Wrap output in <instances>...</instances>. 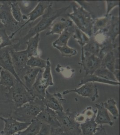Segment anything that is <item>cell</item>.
<instances>
[{
	"label": "cell",
	"instance_id": "1",
	"mask_svg": "<svg viewBox=\"0 0 120 135\" xmlns=\"http://www.w3.org/2000/svg\"><path fill=\"white\" fill-rule=\"evenodd\" d=\"M52 4L53 2L48 8L47 12L44 13L42 16L40 21L35 26L31 28L26 35L18 39V43L13 45V48L15 51H17V49L22 45L26 43L29 39L34 37L37 34H40V32L48 28L52 25L54 20L63 15L71 6L69 5L59 9H54L53 8Z\"/></svg>",
	"mask_w": 120,
	"mask_h": 135
},
{
	"label": "cell",
	"instance_id": "2",
	"mask_svg": "<svg viewBox=\"0 0 120 135\" xmlns=\"http://www.w3.org/2000/svg\"><path fill=\"white\" fill-rule=\"evenodd\" d=\"M45 107L42 100L35 98L20 107L16 108L11 117L19 121L30 123Z\"/></svg>",
	"mask_w": 120,
	"mask_h": 135
},
{
	"label": "cell",
	"instance_id": "3",
	"mask_svg": "<svg viewBox=\"0 0 120 135\" xmlns=\"http://www.w3.org/2000/svg\"><path fill=\"white\" fill-rule=\"evenodd\" d=\"M73 12L67 14L79 29L85 33L88 37L93 35V27L94 20L90 13L86 11L83 6H73Z\"/></svg>",
	"mask_w": 120,
	"mask_h": 135
},
{
	"label": "cell",
	"instance_id": "4",
	"mask_svg": "<svg viewBox=\"0 0 120 135\" xmlns=\"http://www.w3.org/2000/svg\"><path fill=\"white\" fill-rule=\"evenodd\" d=\"M9 91L12 100L16 106V108L20 107L35 99L30 91L26 89L23 85L18 81H16L15 86Z\"/></svg>",
	"mask_w": 120,
	"mask_h": 135
},
{
	"label": "cell",
	"instance_id": "5",
	"mask_svg": "<svg viewBox=\"0 0 120 135\" xmlns=\"http://www.w3.org/2000/svg\"><path fill=\"white\" fill-rule=\"evenodd\" d=\"M81 59L80 63H79L81 66L79 72L81 73L82 68L85 71V75L94 74L101 66L102 59L88 52L82 51Z\"/></svg>",
	"mask_w": 120,
	"mask_h": 135
},
{
	"label": "cell",
	"instance_id": "6",
	"mask_svg": "<svg viewBox=\"0 0 120 135\" xmlns=\"http://www.w3.org/2000/svg\"><path fill=\"white\" fill-rule=\"evenodd\" d=\"M71 93H75L81 97L89 98L92 102L96 101L99 97L97 86L95 83L90 82L81 85L80 87L78 88L63 91L62 95H65Z\"/></svg>",
	"mask_w": 120,
	"mask_h": 135
},
{
	"label": "cell",
	"instance_id": "7",
	"mask_svg": "<svg viewBox=\"0 0 120 135\" xmlns=\"http://www.w3.org/2000/svg\"><path fill=\"white\" fill-rule=\"evenodd\" d=\"M0 119L5 123L4 128L2 131L3 135H14L25 130L30 124V123L19 121L11 117H0Z\"/></svg>",
	"mask_w": 120,
	"mask_h": 135
},
{
	"label": "cell",
	"instance_id": "8",
	"mask_svg": "<svg viewBox=\"0 0 120 135\" xmlns=\"http://www.w3.org/2000/svg\"><path fill=\"white\" fill-rule=\"evenodd\" d=\"M52 3V2L50 1H40L39 2L38 4L35 6V8H34L30 12L26 15L28 18H29L27 21L23 25H22L17 30V31L12 33L9 36L10 39H12L15 34L20 31L21 29H22L25 26H26L28 23L30 22H33L38 18L40 16H42L44 14L45 11L48 9Z\"/></svg>",
	"mask_w": 120,
	"mask_h": 135
},
{
	"label": "cell",
	"instance_id": "9",
	"mask_svg": "<svg viewBox=\"0 0 120 135\" xmlns=\"http://www.w3.org/2000/svg\"><path fill=\"white\" fill-rule=\"evenodd\" d=\"M62 95L60 92L51 94L46 91L45 95L43 100L46 107L55 112H62L64 111L62 102L65 100Z\"/></svg>",
	"mask_w": 120,
	"mask_h": 135
},
{
	"label": "cell",
	"instance_id": "10",
	"mask_svg": "<svg viewBox=\"0 0 120 135\" xmlns=\"http://www.w3.org/2000/svg\"><path fill=\"white\" fill-rule=\"evenodd\" d=\"M10 53L14 69L19 77L23 70L27 66V63L29 58L28 53L25 50L15 51L13 47L11 50Z\"/></svg>",
	"mask_w": 120,
	"mask_h": 135
},
{
	"label": "cell",
	"instance_id": "11",
	"mask_svg": "<svg viewBox=\"0 0 120 135\" xmlns=\"http://www.w3.org/2000/svg\"><path fill=\"white\" fill-rule=\"evenodd\" d=\"M12 48V46H8L0 49V66L2 69L11 73L18 81L23 85L14 69L10 53Z\"/></svg>",
	"mask_w": 120,
	"mask_h": 135
},
{
	"label": "cell",
	"instance_id": "12",
	"mask_svg": "<svg viewBox=\"0 0 120 135\" xmlns=\"http://www.w3.org/2000/svg\"><path fill=\"white\" fill-rule=\"evenodd\" d=\"M56 113L61 128L67 135L69 132L74 130L76 128L78 123L75 121V116L70 111L67 110L66 112L63 111Z\"/></svg>",
	"mask_w": 120,
	"mask_h": 135
},
{
	"label": "cell",
	"instance_id": "13",
	"mask_svg": "<svg viewBox=\"0 0 120 135\" xmlns=\"http://www.w3.org/2000/svg\"><path fill=\"white\" fill-rule=\"evenodd\" d=\"M36 119L42 123L49 125L53 128H61L56 112L46 107L40 112Z\"/></svg>",
	"mask_w": 120,
	"mask_h": 135
},
{
	"label": "cell",
	"instance_id": "14",
	"mask_svg": "<svg viewBox=\"0 0 120 135\" xmlns=\"http://www.w3.org/2000/svg\"><path fill=\"white\" fill-rule=\"evenodd\" d=\"M41 69H42L27 66L19 76V78L22 81L23 84L28 91L31 89Z\"/></svg>",
	"mask_w": 120,
	"mask_h": 135
},
{
	"label": "cell",
	"instance_id": "15",
	"mask_svg": "<svg viewBox=\"0 0 120 135\" xmlns=\"http://www.w3.org/2000/svg\"><path fill=\"white\" fill-rule=\"evenodd\" d=\"M44 69H41L37 76L36 80L30 90V92L35 98L43 100L45 95L46 91L49 86L42 78Z\"/></svg>",
	"mask_w": 120,
	"mask_h": 135
},
{
	"label": "cell",
	"instance_id": "16",
	"mask_svg": "<svg viewBox=\"0 0 120 135\" xmlns=\"http://www.w3.org/2000/svg\"><path fill=\"white\" fill-rule=\"evenodd\" d=\"M96 109V113L95 121L98 125H108L110 126L113 125L109 114L107 110L103 106V102L95 104Z\"/></svg>",
	"mask_w": 120,
	"mask_h": 135
},
{
	"label": "cell",
	"instance_id": "17",
	"mask_svg": "<svg viewBox=\"0 0 120 135\" xmlns=\"http://www.w3.org/2000/svg\"><path fill=\"white\" fill-rule=\"evenodd\" d=\"M106 33L113 43L120 35V16H112L109 24L106 29Z\"/></svg>",
	"mask_w": 120,
	"mask_h": 135
},
{
	"label": "cell",
	"instance_id": "18",
	"mask_svg": "<svg viewBox=\"0 0 120 135\" xmlns=\"http://www.w3.org/2000/svg\"><path fill=\"white\" fill-rule=\"evenodd\" d=\"M73 25V22L71 20L61 18L58 21L56 22L52 25L50 31L46 33V35L49 36L54 34L60 35L63 31Z\"/></svg>",
	"mask_w": 120,
	"mask_h": 135
},
{
	"label": "cell",
	"instance_id": "19",
	"mask_svg": "<svg viewBox=\"0 0 120 135\" xmlns=\"http://www.w3.org/2000/svg\"><path fill=\"white\" fill-rule=\"evenodd\" d=\"M95 117L96 116L79 124L82 135H94L97 132L99 128L95 121Z\"/></svg>",
	"mask_w": 120,
	"mask_h": 135
},
{
	"label": "cell",
	"instance_id": "20",
	"mask_svg": "<svg viewBox=\"0 0 120 135\" xmlns=\"http://www.w3.org/2000/svg\"><path fill=\"white\" fill-rule=\"evenodd\" d=\"M40 40V34L38 33L29 39L26 42L25 44L27 45V48L25 51L28 53L29 58L31 56H39L38 48Z\"/></svg>",
	"mask_w": 120,
	"mask_h": 135
},
{
	"label": "cell",
	"instance_id": "21",
	"mask_svg": "<svg viewBox=\"0 0 120 135\" xmlns=\"http://www.w3.org/2000/svg\"><path fill=\"white\" fill-rule=\"evenodd\" d=\"M17 79L12 74L6 70H2L1 73L0 86L5 87L8 90L15 86Z\"/></svg>",
	"mask_w": 120,
	"mask_h": 135
},
{
	"label": "cell",
	"instance_id": "22",
	"mask_svg": "<svg viewBox=\"0 0 120 135\" xmlns=\"http://www.w3.org/2000/svg\"><path fill=\"white\" fill-rule=\"evenodd\" d=\"M103 83L105 84L109 85L112 86H120V83L117 81H111L109 80H105L103 78H100L97 76L93 74L85 75L82 79L81 80L80 83L79 84V86H81L82 85L87 83Z\"/></svg>",
	"mask_w": 120,
	"mask_h": 135
},
{
	"label": "cell",
	"instance_id": "23",
	"mask_svg": "<svg viewBox=\"0 0 120 135\" xmlns=\"http://www.w3.org/2000/svg\"><path fill=\"white\" fill-rule=\"evenodd\" d=\"M112 16V14H109L105 15L104 17L95 19L93 27V34L106 29L109 24Z\"/></svg>",
	"mask_w": 120,
	"mask_h": 135
},
{
	"label": "cell",
	"instance_id": "24",
	"mask_svg": "<svg viewBox=\"0 0 120 135\" xmlns=\"http://www.w3.org/2000/svg\"><path fill=\"white\" fill-rule=\"evenodd\" d=\"M9 4L10 6L12 16L16 21L19 23H24L25 20H28V18L27 16L23 15L22 14L18 2L12 1L9 2Z\"/></svg>",
	"mask_w": 120,
	"mask_h": 135
},
{
	"label": "cell",
	"instance_id": "25",
	"mask_svg": "<svg viewBox=\"0 0 120 135\" xmlns=\"http://www.w3.org/2000/svg\"><path fill=\"white\" fill-rule=\"evenodd\" d=\"M42 123L36 118L32 120L30 124L26 129L14 135H36L39 132Z\"/></svg>",
	"mask_w": 120,
	"mask_h": 135
},
{
	"label": "cell",
	"instance_id": "26",
	"mask_svg": "<svg viewBox=\"0 0 120 135\" xmlns=\"http://www.w3.org/2000/svg\"><path fill=\"white\" fill-rule=\"evenodd\" d=\"M102 46L99 44L95 40L94 37L92 36L90 37L89 42L84 46L82 51L88 52L90 54L96 55L98 57L99 53Z\"/></svg>",
	"mask_w": 120,
	"mask_h": 135
},
{
	"label": "cell",
	"instance_id": "27",
	"mask_svg": "<svg viewBox=\"0 0 120 135\" xmlns=\"http://www.w3.org/2000/svg\"><path fill=\"white\" fill-rule=\"evenodd\" d=\"M116 58L113 50L108 52L102 59L101 66L106 68L107 69L113 73L115 70V63Z\"/></svg>",
	"mask_w": 120,
	"mask_h": 135
},
{
	"label": "cell",
	"instance_id": "28",
	"mask_svg": "<svg viewBox=\"0 0 120 135\" xmlns=\"http://www.w3.org/2000/svg\"><path fill=\"white\" fill-rule=\"evenodd\" d=\"M73 38L78 42L79 45L82 49L84 46L89 42L90 37L82 31L79 29L77 27H75L74 29V34L73 35Z\"/></svg>",
	"mask_w": 120,
	"mask_h": 135
},
{
	"label": "cell",
	"instance_id": "29",
	"mask_svg": "<svg viewBox=\"0 0 120 135\" xmlns=\"http://www.w3.org/2000/svg\"><path fill=\"white\" fill-rule=\"evenodd\" d=\"M103 106L108 112L113 117L114 119H117L119 117V112L117 108V104L113 99H109L103 103Z\"/></svg>",
	"mask_w": 120,
	"mask_h": 135
},
{
	"label": "cell",
	"instance_id": "30",
	"mask_svg": "<svg viewBox=\"0 0 120 135\" xmlns=\"http://www.w3.org/2000/svg\"><path fill=\"white\" fill-rule=\"evenodd\" d=\"M94 74L105 80H109L111 81H117L114 77L113 73L111 72L109 70L107 69L106 68L103 66H100L98 69L95 71Z\"/></svg>",
	"mask_w": 120,
	"mask_h": 135
},
{
	"label": "cell",
	"instance_id": "31",
	"mask_svg": "<svg viewBox=\"0 0 120 135\" xmlns=\"http://www.w3.org/2000/svg\"><path fill=\"white\" fill-rule=\"evenodd\" d=\"M47 65V60L41 58L39 56H31L28 60L27 65L32 68H38L44 69Z\"/></svg>",
	"mask_w": 120,
	"mask_h": 135
},
{
	"label": "cell",
	"instance_id": "32",
	"mask_svg": "<svg viewBox=\"0 0 120 135\" xmlns=\"http://www.w3.org/2000/svg\"><path fill=\"white\" fill-rule=\"evenodd\" d=\"M72 33L68 31V28L65 30L60 35L58 38L55 40L53 43V46H67L69 40L71 36Z\"/></svg>",
	"mask_w": 120,
	"mask_h": 135
},
{
	"label": "cell",
	"instance_id": "33",
	"mask_svg": "<svg viewBox=\"0 0 120 135\" xmlns=\"http://www.w3.org/2000/svg\"><path fill=\"white\" fill-rule=\"evenodd\" d=\"M42 78L49 86L54 85L51 73V63L49 58L47 59V65L43 72Z\"/></svg>",
	"mask_w": 120,
	"mask_h": 135
},
{
	"label": "cell",
	"instance_id": "34",
	"mask_svg": "<svg viewBox=\"0 0 120 135\" xmlns=\"http://www.w3.org/2000/svg\"><path fill=\"white\" fill-rule=\"evenodd\" d=\"M9 36L4 28H0V49L8 46H12Z\"/></svg>",
	"mask_w": 120,
	"mask_h": 135
},
{
	"label": "cell",
	"instance_id": "35",
	"mask_svg": "<svg viewBox=\"0 0 120 135\" xmlns=\"http://www.w3.org/2000/svg\"><path fill=\"white\" fill-rule=\"evenodd\" d=\"M54 47L60 51L61 55L63 57H71L77 54V51L76 50L69 47L68 45L61 47L54 46Z\"/></svg>",
	"mask_w": 120,
	"mask_h": 135
},
{
	"label": "cell",
	"instance_id": "36",
	"mask_svg": "<svg viewBox=\"0 0 120 135\" xmlns=\"http://www.w3.org/2000/svg\"><path fill=\"white\" fill-rule=\"evenodd\" d=\"M52 127L49 125L42 123L41 128L36 135H50Z\"/></svg>",
	"mask_w": 120,
	"mask_h": 135
},
{
	"label": "cell",
	"instance_id": "37",
	"mask_svg": "<svg viewBox=\"0 0 120 135\" xmlns=\"http://www.w3.org/2000/svg\"><path fill=\"white\" fill-rule=\"evenodd\" d=\"M106 2L107 4L106 15H109L113 8L120 6V1H107Z\"/></svg>",
	"mask_w": 120,
	"mask_h": 135
},
{
	"label": "cell",
	"instance_id": "38",
	"mask_svg": "<svg viewBox=\"0 0 120 135\" xmlns=\"http://www.w3.org/2000/svg\"><path fill=\"white\" fill-rule=\"evenodd\" d=\"M50 135H67L61 128H52Z\"/></svg>",
	"mask_w": 120,
	"mask_h": 135
},
{
	"label": "cell",
	"instance_id": "39",
	"mask_svg": "<svg viewBox=\"0 0 120 135\" xmlns=\"http://www.w3.org/2000/svg\"><path fill=\"white\" fill-rule=\"evenodd\" d=\"M113 74L117 81L120 83V69H115Z\"/></svg>",
	"mask_w": 120,
	"mask_h": 135
},
{
	"label": "cell",
	"instance_id": "40",
	"mask_svg": "<svg viewBox=\"0 0 120 135\" xmlns=\"http://www.w3.org/2000/svg\"><path fill=\"white\" fill-rule=\"evenodd\" d=\"M115 68V69H120V58H116Z\"/></svg>",
	"mask_w": 120,
	"mask_h": 135
},
{
	"label": "cell",
	"instance_id": "41",
	"mask_svg": "<svg viewBox=\"0 0 120 135\" xmlns=\"http://www.w3.org/2000/svg\"><path fill=\"white\" fill-rule=\"evenodd\" d=\"M3 4H1V3H0V11L1 10V9H2V7H3Z\"/></svg>",
	"mask_w": 120,
	"mask_h": 135
},
{
	"label": "cell",
	"instance_id": "42",
	"mask_svg": "<svg viewBox=\"0 0 120 135\" xmlns=\"http://www.w3.org/2000/svg\"><path fill=\"white\" fill-rule=\"evenodd\" d=\"M2 70V68L0 66V78H1V73Z\"/></svg>",
	"mask_w": 120,
	"mask_h": 135
},
{
	"label": "cell",
	"instance_id": "43",
	"mask_svg": "<svg viewBox=\"0 0 120 135\" xmlns=\"http://www.w3.org/2000/svg\"><path fill=\"white\" fill-rule=\"evenodd\" d=\"M103 135H106V133H105V130H103Z\"/></svg>",
	"mask_w": 120,
	"mask_h": 135
}]
</instances>
